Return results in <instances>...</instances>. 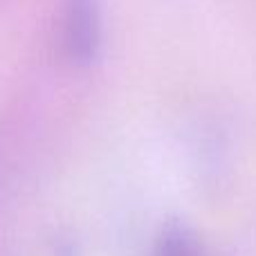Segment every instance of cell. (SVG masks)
Masks as SVG:
<instances>
[{
    "label": "cell",
    "instance_id": "6da1fadb",
    "mask_svg": "<svg viewBox=\"0 0 256 256\" xmlns=\"http://www.w3.org/2000/svg\"><path fill=\"white\" fill-rule=\"evenodd\" d=\"M99 0H68L66 4V50L74 61L88 63L99 50Z\"/></svg>",
    "mask_w": 256,
    "mask_h": 256
},
{
    "label": "cell",
    "instance_id": "7a4b0ae2",
    "mask_svg": "<svg viewBox=\"0 0 256 256\" xmlns=\"http://www.w3.org/2000/svg\"><path fill=\"white\" fill-rule=\"evenodd\" d=\"M153 256H202V250L189 227L171 222L160 232Z\"/></svg>",
    "mask_w": 256,
    "mask_h": 256
}]
</instances>
